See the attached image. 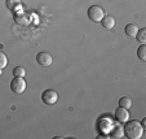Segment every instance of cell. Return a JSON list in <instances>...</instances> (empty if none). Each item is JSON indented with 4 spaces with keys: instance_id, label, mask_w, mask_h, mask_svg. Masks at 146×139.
<instances>
[{
    "instance_id": "1",
    "label": "cell",
    "mask_w": 146,
    "mask_h": 139,
    "mask_svg": "<svg viewBox=\"0 0 146 139\" xmlns=\"http://www.w3.org/2000/svg\"><path fill=\"white\" fill-rule=\"evenodd\" d=\"M124 135L128 136L129 139H140L143 135V128L138 121H127L125 125L123 126Z\"/></svg>"
},
{
    "instance_id": "2",
    "label": "cell",
    "mask_w": 146,
    "mask_h": 139,
    "mask_svg": "<svg viewBox=\"0 0 146 139\" xmlns=\"http://www.w3.org/2000/svg\"><path fill=\"white\" fill-rule=\"evenodd\" d=\"M26 81L23 79V77H14V79H12L11 82V90L14 92V94H23L26 91Z\"/></svg>"
},
{
    "instance_id": "3",
    "label": "cell",
    "mask_w": 146,
    "mask_h": 139,
    "mask_svg": "<svg viewBox=\"0 0 146 139\" xmlns=\"http://www.w3.org/2000/svg\"><path fill=\"white\" fill-rule=\"evenodd\" d=\"M105 16V12L101 7L98 5H92L88 8V17L93 22H101V19Z\"/></svg>"
},
{
    "instance_id": "4",
    "label": "cell",
    "mask_w": 146,
    "mask_h": 139,
    "mask_svg": "<svg viewBox=\"0 0 146 139\" xmlns=\"http://www.w3.org/2000/svg\"><path fill=\"white\" fill-rule=\"evenodd\" d=\"M41 100L43 103L47 104V105H53L58 101V94L54 90H45L43 94H41Z\"/></svg>"
},
{
    "instance_id": "5",
    "label": "cell",
    "mask_w": 146,
    "mask_h": 139,
    "mask_svg": "<svg viewBox=\"0 0 146 139\" xmlns=\"http://www.w3.org/2000/svg\"><path fill=\"white\" fill-rule=\"evenodd\" d=\"M14 21L21 26H27V25H30V22H31V17H30V14L26 13L23 9H21V11H18V12H14Z\"/></svg>"
},
{
    "instance_id": "6",
    "label": "cell",
    "mask_w": 146,
    "mask_h": 139,
    "mask_svg": "<svg viewBox=\"0 0 146 139\" xmlns=\"http://www.w3.org/2000/svg\"><path fill=\"white\" fill-rule=\"evenodd\" d=\"M36 61H38V64L41 65V66H49L53 62V57H52V55L48 52H39L38 56H36Z\"/></svg>"
},
{
    "instance_id": "7",
    "label": "cell",
    "mask_w": 146,
    "mask_h": 139,
    "mask_svg": "<svg viewBox=\"0 0 146 139\" xmlns=\"http://www.w3.org/2000/svg\"><path fill=\"white\" fill-rule=\"evenodd\" d=\"M115 118L119 124H125L129 120V112H128V109L123 108V107H119L115 111Z\"/></svg>"
},
{
    "instance_id": "8",
    "label": "cell",
    "mask_w": 146,
    "mask_h": 139,
    "mask_svg": "<svg viewBox=\"0 0 146 139\" xmlns=\"http://www.w3.org/2000/svg\"><path fill=\"white\" fill-rule=\"evenodd\" d=\"M101 24L102 26H104V29H106V30H111V29L115 28V18L111 16H104V18L101 19Z\"/></svg>"
},
{
    "instance_id": "9",
    "label": "cell",
    "mask_w": 146,
    "mask_h": 139,
    "mask_svg": "<svg viewBox=\"0 0 146 139\" xmlns=\"http://www.w3.org/2000/svg\"><path fill=\"white\" fill-rule=\"evenodd\" d=\"M7 8L12 12H18L22 8V1L21 0H7Z\"/></svg>"
},
{
    "instance_id": "10",
    "label": "cell",
    "mask_w": 146,
    "mask_h": 139,
    "mask_svg": "<svg viewBox=\"0 0 146 139\" xmlns=\"http://www.w3.org/2000/svg\"><path fill=\"white\" fill-rule=\"evenodd\" d=\"M124 31H125V34H127L128 36L136 38V34H137V31H138V26L136 25V24H128V25L124 28Z\"/></svg>"
},
{
    "instance_id": "11",
    "label": "cell",
    "mask_w": 146,
    "mask_h": 139,
    "mask_svg": "<svg viewBox=\"0 0 146 139\" xmlns=\"http://www.w3.org/2000/svg\"><path fill=\"white\" fill-rule=\"evenodd\" d=\"M111 136H113V138H116V139L123 138V136H124V129H123V126L119 125V124H116V125L113 128Z\"/></svg>"
},
{
    "instance_id": "12",
    "label": "cell",
    "mask_w": 146,
    "mask_h": 139,
    "mask_svg": "<svg viewBox=\"0 0 146 139\" xmlns=\"http://www.w3.org/2000/svg\"><path fill=\"white\" fill-rule=\"evenodd\" d=\"M119 107H123L125 109H129L132 107V99L129 96H123L119 99Z\"/></svg>"
},
{
    "instance_id": "13",
    "label": "cell",
    "mask_w": 146,
    "mask_h": 139,
    "mask_svg": "<svg viewBox=\"0 0 146 139\" xmlns=\"http://www.w3.org/2000/svg\"><path fill=\"white\" fill-rule=\"evenodd\" d=\"M137 56H138V58H140L141 61H146V46H145V43H142V44L138 47Z\"/></svg>"
},
{
    "instance_id": "14",
    "label": "cell",
    "mask_w": 146,
    "mask_h": 139,
    "mask_svg": "<svg viewBox=\"0 0 146 139\" xmlns=\"http://www.w3.org/2000/svg\"><path fill=\"white\" fill-rule=\"evenodd\" d=\"M136 39L141 43H146V29H138L136 34Z\"/></svg>"
},
{
    "instance_id": "15",
    "label": "cell",
    "mask_w": 146,
    "mask_h": 139,
    "mask_svg": "<svg viewBox=\"0 0 146 139\" xmlns=\"http://www.w3.org/2000/svg\"><path fill=\"white\" fill-rule=\"evenodd\" d=\"M13 74L14 77H25L26 75V69L22 66H17L13 69Z\"/></svg>"
},
{
    "instance_id": "16",
    "label": "cell",
    "mask_w": 146,
    "mask_h": 139,
    "mask_svg": "<svg viewBox=\"0 0 146 139\" xmlns=\"http://www.w3.org/2000/svg\"><path fill=\"white\" fill-rule=\"evenodd\" d=\"M7 65H8V57L5 53L0 51V69H4Z\"/></svg>"
},
{
    "instance_id": "17",
    "label": "cell",
    "mask_w": 146,
    "mask_h": 139,
    "mask_svg": "<svg viewBox=\"0 0 146 139\" xmlns=\"http://www.w3.org/2000/svg\"><path fill=\"white\" fill-rule=\"evenodd\" d=\"M141 126H142V128H145V126H146V118H143V120H142V122H141Z\"/></svg>"
},
{
    "instance_id": "18",
    "label": "cell",
    "mask_w": 146,
    "mask_h": 139,
    "mask_svg": "<svg viewBox=\"0 0 146 139\" xmlns=\"http://www.w3.org/2000/svg\"><path fill=\"white\" fill-rule=\"evenodd\" d=\"M3 74V69H0V75Z\"/></svg>"
}]
</instances>
